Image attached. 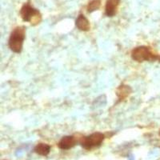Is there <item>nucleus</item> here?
I'll return each mask as SVG.
<instances>
[{
    "instance_id": "nucleus-1",
    "label": "nucleus",
    "mask_w": 160,
    "mask_h": 160,
    "mask_svg": "<svg viewBox=\"0 0 160 160\" xmlns=\"http://www.w3.org/2000/svg\"><path fill=\"white\" fill-rule=\"evenodd\" d=\"M131 58L137 62H143L146 61L154 62L158 61V55L156 53L153 52L152 50L147 46H139L134 48L131 51Z\"/></svg>"
},
{
    "instance_id": "nucleus-2",
    "label": "nucleus",
    "mask_w": 160,
    "mask_h": 160,
    "mask_svg": "<svg viewBox=\"0 0 160 160\" xmlns=\"http://www.w3.org/2000/svg\"><path fill=\"white\" fill-rule=\"evenodd\" d=\"M26 38V28L24 27H17L13 30L10 35L8 45L13 52L20 53L22 50L23 42Z\"/></svg>"
},
{
    "instance_id": "nucleus-3",
    "label": "nucleus",
    "mask_w": 160,
    "mask_h": 160,
    "mask_svg": "<svg viewBox=\"0 0 160 160\" xmlns=\"http://www.w3.org/2000/svg\"><path fill=\"white\" fill-rule=\"evenodd\" d=\"M20 16L24 22H29L32 26L39 24L42 18V14L40 13V11L33 8L29 2L23 4V6L21 8Z\"/></svg>"
},
{
    "instance_id": "nucleus-4",
    "label": "nucleus",
    "mask_w": 160,
    "mask_h": 160,
    "mask_svg": "<svg viewBox=\"0 0 160 160\" xmlns=\"http://www.w3.org/2000/svg\"><path fill=\"white\" fill-rule=\"evenodd\" d=\"M105 135L101 132H95L88 136H82L79 138L78 142L82 148L87 150L98 148L103 142Z\"/></svg>"
},
{
    "instance_id": "nucleus-5",
    "label": "nucleus",
    "mask_w": 160,
    "mask_h": 160,
    "mask_svg": "<svg viewBox=\"0 0 160 160\" xmlns=\"http://www.w3.org/2000/svg\"><path fill=\"white\" fill-rule=\"evenodd\" d=\"M120 0H107L105 5V14L108 17L115 16L118 12Z\"/></svg>"
},
{
    "instance_id": "nucleus-6",
    "label": "nucleus",
    "mask_w": 160,
    "mask_h": 160,
    "mask_svg": "<svg viewBox=\"0 0 160 160\" xmlns=\"http://www.w3.org/2000/svg\"><path fill=\"white\" fill-rule=\"evenodd\" d=\"M77 143V139L73 135H68L61 138L58 143V147L62 150H69L74 148Z\"/></svg>"
},
{
    "instance_id": "nucleus-7",
    "label": "nucleus",
    "mask_w": 160,
    "mask_h": 160,
    "mask_svg": "<svg viewBox=\"0 0 160 160\" xmlns=\"http://www.w3.org/2000/svg\"><path fill=\"white\" fill-rule=\"evenodd\" d=\"M76 28L81 31H89L91 30V24L88 18L83 14H79L75 21Z\"/></svg>"
},
{
    "instance_id": "nucleus-8",
    "label": "nucleus",
    "mask_w": 160,
    "mask_h": 160,
    "mask_svg": "<svg viewBox=\"0 0 160 160\" xmlns=\"http://www.w3.org/2000/svg\"><path fill=\"white\" fill-rule=\"evenodd\" d=\"M131 92H132V89H131L130 86L125 85V84L120 85L116 90V95L118 100H119V102L126 99L131 95Z\"/></svg>"
},
{
    "instance_id": "nucleus-9",
    "label": "nucleus",
    "mask_w": 160,
    "mask_h": 160,
    "mask_svg": "<svg viewBox=\"0 0 160 160\" xmlns=\"http://www.w3.org/2000/svg\"><path fill=\"white\" fill-rule=\"evenodd\" d=\"M51 151V146L47 143H38L35 148V152L42 156H47Z\"/></svg>"
},
{
    "instance_id": "nucleus-10",
    "label": "nucleus",
    "mask_w": 160,
    "mask_h": 160,
    "mask_svg": "<svg viewBox=\"0 0 160 160\" xmlns=\"http://www.w3.org/2000/svg\"><path fill=\"white\" fill-rule=\"evenodd\" d=\"M101 7V0H91L87 7V11L88 13H91L98 10Z\"/></svg>"
},
{
    "instance_id": "nucleus-11",
    "label": "nucleus",
    "mask_w": 160,
    "mask_h": 160,
    "mask_svg": "<svg viewBox=\"0 0 160 160\" xmlns=\"http://www.w3.org/2000/svg\"><path fill=\"white\" fill-rule=\"evenodd\" d=\"M158 61L160 62V55H158Z\"/></svg>"
},
{
    "instance_id": "nucleus-12",
    "label": "nucleus",
    "mask_w": 160,
    "mask_h": 160,
    "mask_svg": "<svg viewBox=\"0 0 160 160\" xmlns=\"http://www.w3.org/2000/svg\"><path fill=\"white\" fill-rule=\"evenodd\" d=\"M159 135H160V130H159Z\"/></svg>"
}]
</instances>
